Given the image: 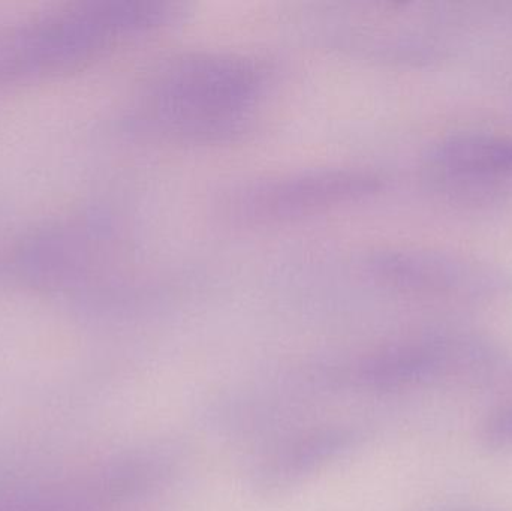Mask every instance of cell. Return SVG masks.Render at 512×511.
I'll use <instances>...</instances> for the list:
<instances>
[{
	"label": "cell",
	"mask_w": 512,
	"mask_h": 511,
	"mask_svg": "<svg viewBox=\"0 0 512 511\" xmlns=\"http://www.w3.org/2000/svg\"><path fill=\"white\" fill-rule=\"evenodd\" d=\"M267 84V69L254 59L183 54L155 72L144 111L156 131L173 138L233 140L251 125Z\"/></svg>",
	"instance_id": "1"
},
{
	"label": "cell",
	"mask_w": 512,
	"mask_h": 511,
	"mask_svg": "<svg viewBox=\"0 0 512 511\" xmlns=\"http://www.w3.org/2000/svg\"><path fill=\"white\" fill-rule=\"evenodd\" d=\"M173 15V8L165 3L110 2L87 6L21 36L15 45V62L27 68L81 62L117 39L168 23Z\"/></svg>",
	"instance_id": "2"
},
{
	"label": "cell",
	"mask_w": 512,
	"mask_h": 511,
	"mask_svg": "<svg viewBox=\"0 0 512 511\" xmlns=\"http://www.w3.org/2000/svg\"><path fill=\"white\" fill-rule=\"evenodd\" d=\"M381 188L378 174L366 170L307 171L262 180L233 192L227 213L246 225L276 224L363 200Z\"/></svg>",
	"instance_id": "3"
},
{
	"label": "cell",
	"mask_w": 512,
	"mask_h": 511,
	"mask_svg": "<svg viewBox=\"0 0 512 511\" xmlns=\"http://www.w3.org/2000/svg\"><path fill=\"white\" fill-rule=\"evenodd\" d=\"M367 266L379 282L414 293L490 299L512 291L510 270L450 252L390 249L373 255Z\"/></svg>",
	"instance_id": "4"
},
{
	"label": "cell",
	"mask_w": 512,
	"mask_h": 511,
	"mask_svg": "<svg viewBox=\"0 0 512 511\" xmlns=\"http://www.w3.org/2000/svg\"><path fill=\"white\" fill-rule=\"evenodd\" d=\"M427 183L451 200L492 201L512 188V138L465 132L442 138L424 156Z\"/></svg>",
	"instance_id": "5"
}]
</instances>
